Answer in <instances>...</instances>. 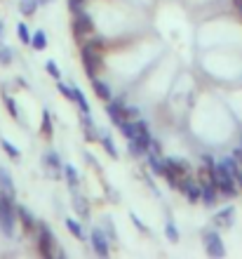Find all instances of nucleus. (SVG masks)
<instances>
[{
    "mask_svg": "<svg viewBox=\"0 0 242 259\" xmlns=\"http://www.w3.org/2000/svg\"><path fill=\"white\" fill-rule=\"evenodd\" d=\"M14 226H17V203H14V196L0 191V231L5 233L7 238H12Z\"/></svg>",
    "mask_w": 242,
    "mask_h": 259,
    "instance_id": "nucleus-1",
    "label": "nucleus"
},
{
    "mask_svg": "<svg viewBox=\"0 0 242 259\" xmlns=\"http://www.w3.org/2000/svg\"><path fill=\"white\" fill-rule=\"evenodd\" d=\"M80 59H82V66H85V73H87V78H96V75L104 71V52H99V50H94L89 42H85L80 50Z\"/></svg>",
    "mask_w": 242,
    "mask_h": 259,
    "instance_id": "nucleus-2",
    "label": "nucleus"
},
{
    "mask_svg": "<svg viewBox=\"0 0 242 259\" xmlns=\"http://www.w3.org/2000/svg\"><path fill=\"white\" fill-rule=\"evenodd\" d=\"M188 172H190V163H188V160H183V158H174V156L165 158V175H162V177L169 182V186H174V189H176L179 177L188 175Z\"/></svg>",
    "mask_w": 242,
    "mask_h": 259,
    "instance_id": "nucleus-3",
    "label": "nucleus"
},
{
    "mask_svg": "<svg viewBox=\"0 0 242 259\" xmlns=\"http://www.w3.org/2000/svg\"><path fill=\"white\" fill-rule=\"evenodd\" d=\"M94 33V21H92V17H89L85 10H78V12H73V35L78 38V40H82V38H87V35Z\"/></svg>",
    "mask_w": 242,
    "mask_h": 259,
    "instance_id": "nucleus-4",
    "label": "nucleus"
},
{
    "mask_svg": "<svg viewBox=\"0 0 242 259\" xmlns=\"http://www.w3.org/2000/svg\"><path fill=\"white\" fill-rule=\"evenodd\" d=\"M54 245H57V238H54V233L50 231V226L38 222V252H40L45 259H52Z\"/></svg>",
    "mask_w": 242,
    "mask_h": 259,
    "instance_id": "nucleus-5",
    "label": "nucleus"
},
{
    "mask_svg": "<svg viewBox=\"0 0 242 259\" xmlns=\"http://www.w3.org/2000/svg\"><path fill=\"white\" fill-rule=\"evenodd\" d=\"M202 240H205V250H207L209 257H214V259L226 257L223 240L219 238V233H216V231H205V233H202Z\"/></svg>",
    "mask_w": 242,
    "mask_h": 259,
    "instance_id": "nucleus-6",
    "label": "nucleus"
},
{
    "mask_svg": "<svg viewBox=\"0 0 242 259\" xmlns=\"http://www.w3.org/2000/svg\"><path fill=\"white\" fill-rule=\"evenodd\" d=\"M89 243H92V250H94L99 257L106 259L108 254H111V240H108V236L101 229H92V233H89Z\"/></svg>",
    "mask_w": 242,
    "mask_h": 259,
    "instance_id": "nucleus-7",
    "label": "nucleus"
},
{
    "mask_svg": "<svg viewBox=\"0 0 242 259\" xmlns=\"http://www.w3.org/2000/svg\"><path fill=\"white\" fill-rule=\"evenodd\" d=\"M42 165H45V170H47V175H52V177H59L61 172H64V163H61V158L57 151H45V156H42Z\"/></svg>",
    "mask_w": 242,
    "mask_h": 259,
    "instance_id": "nucleus-8",
    "label": "nucleus"
},
{
    "mask_svg": "<svg viewBox=\"0 0 242 259\" xmlns=\"http://www.w3.org/2000/svg\"><path fill=\"white\" fill-rule=\"evenodd\" d=\"M106 116L111 118L115 125H120L122 120H127V118H125V104H122L120 99H108L106 102Z\"/></svg>",
    "mask_w": 242,
    "mask_h": 259,
    "instance_id": "nucleus-9",
    "label": "nucleus"
},
{
    "mask_svg": "<svg viewBox=\"0 0 242 259\" xmlns=\"http://www.w3.org/2000/svg\"><path fill=\"white\" fill-rule=\"evenodd\" d=\"M235 224V207L233 205H226L223 210H219L214 214V226H219V229H230V226Z\"/></svg>",
    "mask_w": 242,
    "mask_h": 259,
    "instance_id": "nucleus-10",
    "label": "nucleus"
},
{
    "mask_svg": "<svg viewBox=\"0 0 242 259\" xmlns=\"http://www.w3.org/2000/svg\"><path fill=\"white\" fill-rule=\"evenodd\" d=\"M80 125H82V132H85V139H87V142H96V139H101L99 125L92 120L89 113H82L80 116Z\"/></svg>",
    "mask_w": 242,
    "mask_h": 259,
    "instance_id": "nucleus-11",
    "label": "nucleus"
},
{
    "mask_svg": "<svg viewBox=\"0 0 242 259\" xmlns=\"http://www.w3.org/2000/svg\"><path fill=\"white\" fill-rule=\"evenodd\" d=\"M200 200H202V205L214 207L216 200H219V189H216L212 182H202L200 184Z\"/></svg>",
    "mask_w": 242,
    "mask_h": 259,
    "instance_id": "nucleus-12",
    "label": "nucleus"
},
{
    "mask_svg": "<svg viewBox=\"0 0 242 259\" xmlns=\"http://www.w3.org/2000/svg\"><path fill=\"white\" fill-rule=\"evenodd\" d=\"M151 149V139H127V153L132 158H143Z\"/></svg>",
    "mask_w": 242,
    "mask_h": 259,
    "instance_id": "nucleus-13",
    "label": "nucleus"
},
{
    "mask_svg": "<svg viewBox=\"0 0 242 259\" xmlns=\"http://www.w3.org/2000/svg\"><path fill=\"white\" fill-rule=\"evenodd\" d=\"M17 217H19L21 226H24V231L26 233H33L35 226H38V222H35V217L31 214V210H26L24 205H17Z\"/></svg>",
    "mask_w": 242,
    "mask_h": 259,
    "instance_id": "nucleus-14",
    "label": "nucleus"
},
{
    "mask_svg": "<svg viewBox=\"0 0 242 259\" xmlns=\"http://www.w3.org/2000/svg\"><path fill=\"white\" fill-rule=\"evenodd\" d=\"M92 80V90H94V95L99 97L101 102H108V99H113V90H111V85L104 80H99V78H89Z\"/></svg>",
    "mask_w": 242,
    "mask_h": 259,
    "instance_id": "nucleus-15",
    "label": "nucleus"
},
{
    "mask_svg": "<svg viewBox=\"0 0 242 259\" xmlns=\"http://www.w3.org/2000/svg\"><path fill=\"white\" fill-rule=\"evenodd\" d=\"M71 205H73V210L80 214V217L87 219L89 217V205H87V198L82 196V193H78L73 189V198H71Z\"/></svg>",
    "mask_w": 242,
    "mask_h": 259,
    "instance_id": "nucleus-16",
    "label": "nucleus"
},
{
    "mask_svg": "<svg viewBox=\"0 0 242 259\" xmlns=\"http://www.w3.org/2000/svg\"><path fill=\"white\" fill-rule=\"evenodd\" d=\"M148 158V167H151V172L153 175H165V158H160L158 153H146Z\"/></svg>",
    "mask_w": 242,
    "mask_h": 259,
    "instance_id": "nucleus-17",
    "label": "nucleus"
},
{
    "mask_svg": "<svg viewBox=\"0 0 242 259\" xmlns=\"http://www.w3.org/2000/svg\"><path fill=\"white\" fill-rule=\"evenodd\" d=\"M0 191L14 196V179H12V175H10L5 167H0Z\"/></svg>",
    "mask_w": 242,
    "mask_h": 259,
    "instance_id": "nucleus-18",
    "label": "nucleus"
},
{
    "mask_svg": "<svg viewBox=\"0 0 242 259\" xmlns=\"http://www.w3.org/2000/svg\"><path fill=\"white\" fill-rule=\"evenodd\" d=\"M64 177H66L68 186H71V191H73V189H78V184H80V175H78V170H75L73 165L64 163Z\"/></svg>",
    "mask_w": 242,
    "mask_h": 259,
    "instance_id": "nucleus-19",
    "label": "nucleus"
},
{
    "mask_svg": "<svg viewBox=\"0 0 242 259\" xmlns=\"http://www.w3.org/2000/svg\"><path fill=\"white\" fill-rule=\"evenodd\" d=\"M73 102L78 104L80 113H89V104H87V99H85V95H82V90L78 88V85H73Z\"/></svg>",
    "mask_w": 242,
    "mask_h": 259,
    "instance_id": "nucleus-20",
    "label": "nucleus"
},
{
    "mask_svg": "<svg viewBox=\"0 0 242 259\" xmlns=\"http://www.w3.org/2000/svg\"><path fill=\"white\" fill-rule=\"evenodd\" d=\"M64 224H66V229H68L71 233H73V236H75L78 240H85V231H82V226H80V222H78V219L68 217L66 222H64Z\"/></svg>",
    "mask_w": 242,
    "mask_h": 259,
    "instance_id": "nucleus-21",
    "label": "nucleus"
},
{
    "mask_svg": "<svg viewBox=\"0 0 242 259\" xmlns=\"http://www.w3.org/2000/svg\"><path fill=\"white\" fill-rule=\"evenodd\" d=\"M38 5H40L38 0H19V12L24 14V17H33Z\"/></svg>",
    "mask_w": 242,
    "mask_h": 259,
    "instance_id": "nucleus-22",
    "label": "nucleus"
},
{
    "mask_svg": "<svg viewBox=\"0 0 242 259\" xmlns=\"http://www.w3.org/2000/svg\"><path fill=\"white\" fill-rule=\"evenodd\" d=\"M101 144H104V151H106L111 158H118V149H115V142L111 139V135L101 132Z\"/></svg>",
    "mask_w": 242,
    "mask_h": 259,
    "instance_id": "nucleus-23",
    "label": "nucleus"
},
{
    "mask_svg": "<svg viewBox=\"0 0 242 259\" xmlns=\"http://www.w3.org/2000/svg\"><path fill=\"white\" fill-rule=\"evenodd\" d=\"M118 127H120V132H122V137H125V139H134V137H136V125H134V120H122Z\"/></svg>",
    "mask_w": 242,
    "mask_h": 259,
    "instance_id": "nucleus-24",
    "label": "nucleus"
},
{
    "mask_svg": "<svg viewBox=\"0 0 242 259\" xmlns=\"http://www.w3.org/2000/svg\"><path fill=\"white\" fill-rule=\"evenodd\" d=\"M31 45H33V50L47 48V35H45V31H35V33L31 35Z\"/></svg>",
    "mask_w": 242,
    "mask_h": 259,
    "instance_id": "nucleus-25",
    "label": "nucleus"
},
{
    "mask_svg": "<svg viewBox=\"0 0 242 259\" xmlns=\"http://www.w3.org/2000/svg\"><path fill=\"white\" fill-rule=\"evenodd\" d=\"M42 135L47 137V139H52V135H54V125H52V116H50V111H47V109L42 111Z\"/></svg>",
    "mask_w": 242,
    "mask_h": 259,
    "instance_id": "nucleus-26",
    "label": "nucleus"
},
{
    "mask_svg": "<svg viewBox=\"0 0 242 259\" xmlns=\"http://www.w3.org/2000/svg\"><path fill=\"white\" fill-rule=\"evenodd\" d=\"M0 146H3V151H5L7 156L10 158H14V160H19V149H17V146H14L12 142H10V139H5V137H3V139H0Z\"/></svg>",
    "mask_w": 242,
    "mask_h": 259,
    "instance_id": "nucleus-27",
    "label": "nucleus"
},
{
    "mask_svg": "<svg viewBox=\"0 0 242 259\" xmlns=\"http://www.w3.org/2000/svg\"><path fill=\"white\" fill-rule=\"evenodd\" d=\"M104 233H106L108 236V240H111V243H115V240H118V231H115V224H113V219H104Z\"/></svg>",
    "mask_w": 242,
    "mask_h": 259,
    "instance_id": "nucleus-28",
    "label": "nucleus"
},
{
    "mask_svg": "<svg viewBox=\"0 0 242 259\" xmlns=\"http://www.w3.org/2000/svg\"><path fill=\"white\" fill-rule=\"evenodd\" d=\"M165 236H167L172 243H179V231H176V226H174V222H172V219H167V222H165Z\"/></svg>",
    "mask_w": 242,
    "mask_h": 259,
    "instance_id": "nucleus-29",
    "label": "nucleus"
},
{
    "mask_svg": "<svg viewBox=\"0 0 242 259\" xmlns=\"http://www.w3.org/2000/svg\"><path fill=\"white\" fill-rule=\"evenodd\" d=\"M14 55H12V48H7V45H3L0 42V64L3 66H7V64H12Z\"/></svg>",
    "mask_w": 242,
    "mask_h": 259,
    "instance_id": "nucleus-30",
    "label": "nucleus"
},
{
    "mask_svg": "<svg viewBox=\"0 0 242 259\" xmlns=\"http://www.w3.org/2000/svg\"><path fill=\"white\" fill-rule=\"evenodd\" d=\"M3 102H5V106H7V111H10V116L12 118H19V109H17V104H14V99L7 92H3Z\"/></svg>",
    "mask_w": 242,
    "mask_h": 259,
    "instance_id": "nucleus-31",
    "label": "nucleus"
},
{
    "mask_svg": "<svg viewBox=\"0 0 242 259\" xmlns=\"http://www.w3.org/2000/svg\"><path fill=\"white\" fill-rule=\"evenodd\" d=\"M17 33H19V40L24 42V45H31V31H28V26L26 24H19V26H17Z\"/></svg>",
    "mask_w": 242,
    "mask_h": 259,
    "instance_id": "nucleus-32",
    "label": "nucleus"
},
{
    "mask_svg": "<svg viewBox=\"0 0 242 259\" xmlns=\"http://www.w3.org/2000/svg\"><path fill=\"white\" fill-rule=\"evenodd\" d=\"M57 90H59L61 95L66 97L68 102H73V85H66V82H61V80H59V85H57Z\"/></svg>",
    "mask_w": 242,
    "mask_h": 259,
    "instance_id": "nucleus-33",
    "label": "nucleus"
},
{
    "mask_svg": "<svg viewBox=\"0 0 242 259\" xmlns=\"http://www.w3.org/2000/svg\"><path fill=\"white\" fill-rule=\"evenodd\" d=\"M45 68H47V73L52 75V78H57V80H59L61 78V71H59V64L54 62V59H50L47 64H45Z\"/></svg>",
    "mask_w": 242,
    "mask_h": 259,
    "instance_id": "nucleus-34",
    "label": "nucleus"
},
{
    "mask_svg": "<svg viewBox=\"0 0 242 259\" xmlns=\"http://www.w3.org/2000/svg\"><path fill=\"white\" fill-rule=\"evenodd\" d=\"M87 42L94 50H99V52H104V50H106V40H104V38H99V35H94V33H92V38H89Z\"/></svg>",
    "mask_w": 242,
    "mask_h": 259,
    "instance_id": "nucleus-35",
    "label": "nucleus"
},
{
    "mask_svg": "<svg viewBox=\"0 0 242 259\" xmlns=\"http://www.w3.org/2000/svg\"><path fill=\"white\" fill-rule=\"evenodd\" d=\"M125 118L127 120H136L139 118V109L136 106H125Z\"/></svg>",
    "mask_w": 242,
    "mask_h": 259,
    "instance_id": "nucleus-36",
    "label": "nucleus"
},
{
    "mask_svg": "<svg viewBox=\"0 0 242 259\" xmlns=\"http://www.w3.org/2000/svg\"><path fill=\"white\" fill-rule=\"evenodd\" d=\"M85 3H87V0H68V7H71V12H78V10L85 7Z\"/></svg>",
    "mask_w": 242,
    "mask_h": 259,
    "instance_id": "nucleus-37",
    "label": "nucleus"
},
{
    "mask_svg": "<svg viewBox=\"0 0 242 259\" xmlns=\"http://www.w3.org/2000/svg\"><path fill=\"white\" fill-rule=\"evenodd\" d=\"M148 153H158V156H160V153H162V144L158 142V139H151V149H148Z\"/></svg>",
    "mask_w": 242,
    "mask_h": 259,
    "instance_id": "nucleus-38",
    "label": "nucleus"
},
{
    "mask_svg": "<svg viewBox=\"0 0 242 259\" xmlns=\"http://www.w3.org/2000/svg\"><path fill=\"white\" fill-rule=\"evenodd\" d=\"M132 222H134V226H136V229H139V231H143V233L148 231L146 226H143V222H141V219H139V217H136V214H132Z\"/></svg>",
    "mask_w": 242,
    "mask_h": 259,
    "instance_id": "nucleus-39",
    "label": "nucleus"
},
{
    "mask_svg": "<svg viewBox=\"0 0 242 259\" xmlns=\"http://www.w3.org/2000/svg\"><path fill=\"white\" fill-rule=\"evenodd\" d=\"M233 177H235V184L242 189V165H240V167H237V172H235V175H233Z\"/></svg>",
    "mask_w": 242,
    "mask_h": 259,
    "instance_id": "nucleus-40",
    "label": "nucleus"
},
{
    "mask_svg": "<svg viewBox=\"0 0 242 259\" xmlns=\"http://www.w3.org/2000/svg\"><path fill=\"white\" fill-rule=\"evenodd\" d=\"M3 33H5V24H3V19H0V38H3Z\"/></svg>",
    "mask_w": 242,
    "mask_h": 259,
    "instance_id": "nucleus-41",
    "label": "nucleus"
},
{
    "mask_svg": "<svg viewBox=\"0 0 242 259\" xmlns=\"http://www.w3.org/2000/svg\"><path fill=\"white\" fill-rule=\"evenodd\" d=\"M40 5H50V3H54V0H38Z\"/></svg>",
    "mask_w": 242,
    "mask_h": 259,
    "instance_id": "nucleus-42",
    "label": "nucleus"
},
{
    "mask_svg": "<svg viewBox=\"0 0 242 259\" xmlns=\"http://www.w3.org/2000/svg\"><path fill=\"white\" fill-rule=\"evenodd\" d=\"M235 7H237V10H240V12H242V0H235Z\"/></svg>",
    "mask_w": 242,
    "mask_h": 259,
    "instance_id": "nucleus-43",
    "label": "nucleus"
}]
</instances>
